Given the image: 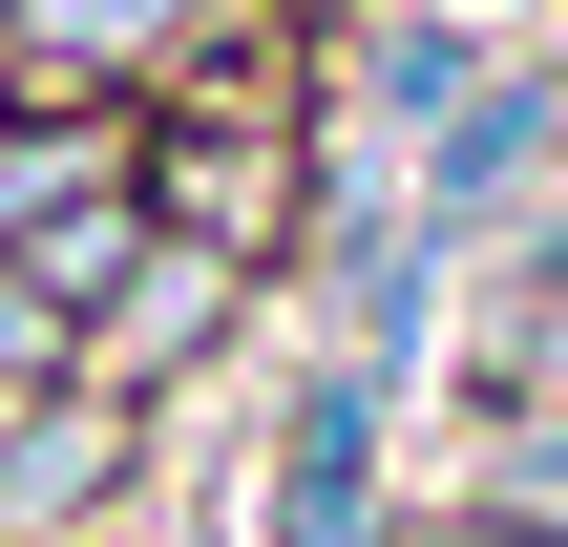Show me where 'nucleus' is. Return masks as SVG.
<instances>
[{
	"label": "nucleus",
	"mask_w": 568,
	"mask_h": 547,
	"mask_svg": "<svg viewBox=\"0 0 568 547\" xmlns=\"http://www.w3.org/2000/svg\"><path fill=\"white\" fill-rule=\"evenodd\" d=\"M190 0H21V63H63V84H105V63H148Z\"/></svg>",
	"instance_id": "nucleus-2"
},
{
	"label": "nucleus",
	"mask_w": 568,
	"mask_h": 547,
	"mask_svg": "<svg viewBox=\"0 0 568 547\" xmlns=\"http://www.w3.org/2000/svg\"><path fill=\"white\" fill-rule=\"evenodd\" d=\"M105 485V422H42V443H0V506H84Z\"/></svg>",
	"instance_id": "nucleus-4"
},
{
	"label": "nucleus",
	"mask_w": 568,
	"mask_h": 547,
	"mask_svg": "<svg viewBox=\"0 0 568 547\" xmlns=\"http://www.w3.org/2000/svg\"><path fill=\"white\" fill-rule=\"evenodd\" d=\"M485 547H506V527H485Z\"/></svg>",
	"instance_id": "nucleus-7"
},
{
	"label": "nucleus",
	"mask_w": 568,
	"mask_h": 547,
	"mask_svg": "<svg viewBox=\"0 0 568 547\" xmlns=\"http://www.w3.org/2000/svg\"><path fill=\"white\" fill-rule=\"evenodd\" d=\"M84 211H105V148H84V126L0 148V232H84Z\"/></svg>",
	"instance_id": "nucleus-3"
},
{
	"label": "nucleus",
	"mask_w": 568,
	"mask_h": 547,
	"mask_svg": "<svg viewBox=\"0 0 568 547\" xmlns=\"http://www.w3.org/2000/svg\"><path fill=\"white\" fill-rule=\"evenodd\" d=\"M485 527H506V547H568V401H527V422L485 443Z\"/></svg>",
	"instance_id": "nucleus-1"
},
{
	"label": "nucleus",
	"mask_w": 568,
	"mask_h": 547,
	"mask_svg": "<svg viewBox=\"0 0 568 547\" xmlns=\"http://www.w3.org/2000/svg\"><path fill=\"white\" fill-rule=\"evenodd\" d=\"M42 358H63V295H42V274H0V379H42Z\"/></svg>",
	"instance_id": "nucleus-5"
},
{
	"label": "nucleus",
	"mask_w": 568,
	"mask_h": 547,
	"mask_svg": "<svg viewBox=\"0 0 568 547\" xmlns=\"http://www.w3.org/2000/svg\"><path fill=\"white\" fill-rule=\"evenodd\" d=\"M0 63H21V0H0Z\"/></svg>",
	"instance_id": "nucleus-6"
}]
</instances>
